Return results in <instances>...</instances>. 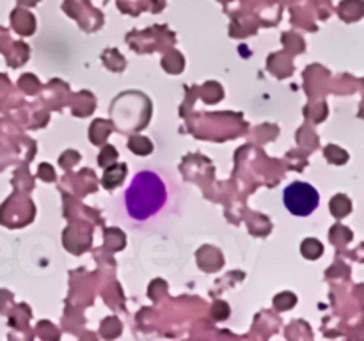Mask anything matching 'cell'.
I'll return each instance as SVG.
<instances>
[{
  "instance_id": "277c9868",
  "label": "cell",
  "mask_w": 364,
  "mask_h": 341,
  "mask_svg": "<svg viewBox=\"0 0 364 341\" xmlns=\"http://www.w3.org/2000/svg\"><path fill=\"white\" fill-rule=\"evenodd\" d=\"M302 252H304L308 258H318V254L322 252V247L316 240H306V244L302 245Z\"/></svg>"
},
{
  "instance_id": "7a4b0ae2",
  "label": "cell",
  "mask_w": 364,
  "mask_h": 341,
  "mask_svg": "<svg viewBox=\"0 0 364 341\" xmlns=\"http://www.w3.org/2000/svg\"><path fill=\"white\" fill-rule=\"evenodd\" d=\"M283 199L288 212L299 217H306L316 210L320 202V194L313 185L304 183V181H294L284 188Z\"/></svg>"
},
{
  "instance_id": "6da1fadb",
  "label": "cell",
  "mask_w": 364,
  "mask_h": 341,
  "mask_svg": "<svg viewBox=\"0 0 364 341\" xmlns=\"http://www.w3.org/2000/svg\"><path fill=\"white\" fill-rule=\"evenodd\" d=\"M169 187L155 170H139L124 190V208L130 219L137 222L153 219L166 206Z\"/></svg>"
},
{
  "instance_id": "3957f363",
  "label": "cell",
  "mask_w": 364,
  "mask_h": 341,
  "mask_svg": "<svg viewBox=\"0 0 364 341\" xmlns=\"http://www.w3.org/2000/svg\"><path fill=\"white\" fill-rule=\"evenodd\" d=\"M123 176H124V166H116L112 167V169L107 170L105 176H103V183H105L107 188H112L121 183Z\"/></svg>"
}]
</instances>
